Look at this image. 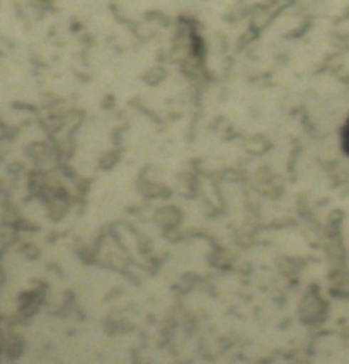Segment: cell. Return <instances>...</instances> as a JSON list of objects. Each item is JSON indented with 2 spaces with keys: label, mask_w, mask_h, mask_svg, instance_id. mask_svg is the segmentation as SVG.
<instances>
[{
  "label": "cell",
  "mask_w": 349,
  "mask_h": 364,
  "mask_svg": "<svg viewBox=\"0 0 349 364\" xmlns=\"http://www.w3.org/2000/svg\"><path fill=\"white\" fill-rule=\"evenodd\" d=\"M343 149L349 155V118L343 128Z\"/></svg>",
  "instance_id": "1"
}]
</instances>
